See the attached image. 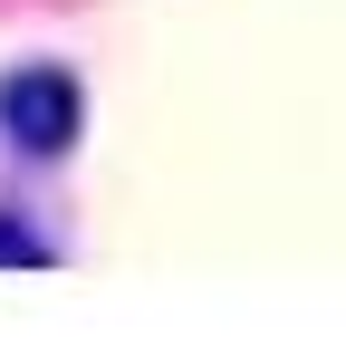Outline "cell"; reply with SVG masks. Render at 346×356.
Listing matches in <instances>:
<instances>
[{"mask_svg": "<svg viewBox=\"0 0 346 356\" xmlns=\"http://www.w3.org/2000/svg\"><path fill=\"white\" fill-rule=\"evenodd\" d=\"M77 125H87V97H77V77L58 58H29V67L0 77V135H10L19 154H67Z\"/></svg>", "mask_w": 346, "mask_h": 356, "instance_id": "obj_1", "label": "cell"}]
</instances>
